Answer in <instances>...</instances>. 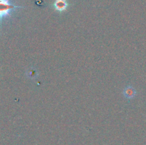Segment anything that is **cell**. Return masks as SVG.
Wrapping results in <instances>:
<instances>
[{
  "label": "cell",
  "instance_id": "3957f363",
  "mask_svg": "<svg viewBox=\"0 0 146 145\" xmlns=\"http://www.w3.org/2000/svg\"><path fill=\"white\" fill-rule=\"evenodd\" d=\"M136 90H135V88L131 86V85H128L126 88L124 89L123 90V95L127 99H133L134 97L136 95Z\"/></svg>",
  "mask_w": 146,
  "mask_h": 145
},
{
  "label": "cell",
  "instance_id": "6da1fadb",
  "mask_svg": "<svg viewBox=\"0 0 146 145\" xmlns=\"http://www.w3.org/2000/svg\"><path fill=\"white\" fill-rule=\"evenodd\" d=\"M19 8L24 7L17 6L11 3L10 0H0V28H2V21L4 18L9 17L11 12Z\"/></svg>",
  "mask_w": 146,
  "mask_h": 145
},
{
  "label": "cell",
  "instance_id": "7a4b0ae2",
  "mask_svg": "<svg viewBox=\"0 0 146 145\" xmlns=\"http://www.w3.org/2000/svg\"><path fill=\"white\" fill-rule=\"evenodd\" d=\"M68 2L66 0H56L54 4V9L59 12H62L68 8Z\"/></svg>",
  "mask_w": 146,
  "mask_h": 145
}]
</instances>
